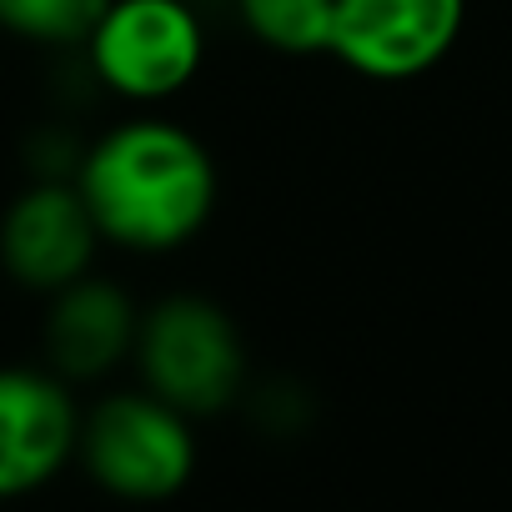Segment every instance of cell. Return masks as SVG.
Here are the masks:
<instances>
[{"label":"cell","instance_id":"5","mask_svg":"<svg viewBox=\"0 0 512 512\" xmlns=\"http://www.w3.org/2000/svg\"><path fill=\"white\" fill-rule=\"evenodd\" d=\"M467 0H337L327 56L362 81L432 76L462 41Z\"/></svg>","mask_w":512,"mask_h":512},{"label":"cell","instance_id":"6","mask_svg":"<svg viewBox=\"0 0 512 512\" xmlns=\"http://www.w3.org/2000/svg\"><path fill=\"white\" fill-rule=\"evenodd\" d=\"M101 231L66 176H31L0 206V272L31 297H51L96 272Z\"/></svg>","mask_w":512,"mask_h":512},{"label":"cell","instance_id":"4","mask_svg":"<svg viewBox=\"0 0 512 512\" xmlns=\"http://www.w3.org/2000/svg\"><path fill=\"white\" fill-rule=\"evenodd\" d=\"M76 452L86 457L91 477L116 492V497H171L186 487L196 467V437L191 417L161 402L146 387L106 392L86 417H81V442Z\"/></svg>","mask_w":512,"mask_h":512},{"label":"cell","instance_id":"7","mask_svg":"<svg viewBox=\"0 0 512 512\" xmlns=\"http://www.w3.org/2000/svg\"><path fill=\"white\" fill-rule=\"evenodd\" d=\"M81 442L71 382L51 367H0V497L51 482Z\"/></svg>","mask_w":512,"mask_h":512},{"label":"cell","instance_id":"1","mask_svg":"<svg viewBox=\"0 0 512 512\" xmlns=\"http://www.w3.org/2000/svg\"><path fill=\"white\" fill-rule=\"evenodd\" d=\"M76 191L101 246L126 256H171L201 241L221 206V166L211 146L176 116L126 111L81 146Z\"/></svg>","mask_w":512,"mask_h":512},{"label":"cell","instance_id":"9","mask_svg":"<svg viewBox=\"0 0 512 512\" xmlns=\"http://www.w3.org/2000/svg\"><path fill=\"white\" fill-rule=\"evenodd\" d=\"M337 0H231V16L251 46L287 61L327 56Z\"/></svg>","mask_w":512,"mask_h":512},{"label":"cell","instance_id":"10","mask_svg":"<svg viewBox=\"0 0 512 512\" xmlns=\"http://www.w3.org/2000/svg\"><path fill=\"white\" fill-rule=\"evenodd\" d=\"M106 0H0V36L41 51H81Z\"/></svg>","mask_w":512,"mask_h":512},{"label":"cell","instance_id":"3","mask_svg":"<svg viewBox=\"0 0 512 512\" xmlns=\"http://www.w3.org/2000/svg\"><path fill=\"white\" fill-rule=\"evenodd\" d=\"M131 362L141 387L186 417H216L246 387L241 322L206 292H166L146 302Z\"/></svg>","mask_w":512,"mask_h":512},{"label":"cell","instance_id":"2","mask_svg":"<svg viewBox=\"0 0 512 512\" xmlns=\"http://www.w3.org/2000/svg\"><path fill=\"white\" fill-rule=\"evenodd\" d=\"M206 16L196 0H106L81 41V76L126 111H161L206 71Z\"/></svg>","mask_w":512,"mask_h":512},{"label":"cell","instance_id":"8","mask_svg":"<svg viewBox=\"0 0 512 512\" xmlns=\"http://www.w3.org/2000/svg\"><path fill=\"white\" fill-rule=\"evenodd\" d=\"M136 322L141 302L101 272L76 277L71 287L46 297L41 317V352L56 377L76 382H106L116 367L131 362L136 352Z\"/></svg>","mask_w":512,"mask_h":512}]
</instances>
